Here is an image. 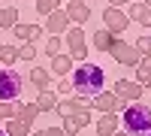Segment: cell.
<instances>
[{
    "instance_id": "1",
    "label": "cell",
    "mask_w": 151,
    "mask_h": 136,
    "mask_svg": "<svg viewBox=\"0 0 151 136\" xmlns=\"http://www.w3.org/2000/svg\"><path fill=\"white\" fill-rule=\"evenodd\" d=\"M70 82H73V94H79V97H97L100 91H103V85H106V73L100 70L97 64H79L73 70V76H70Z\"/></svg>"
},
{
    "instance_id": "2",
    "label": "cell",
    "mask_w": 151,
    "mask_h": 136,
    "mask_svg": "<svg viewBox=\"0 0 151 136\" xmlns=\"http://www.w3.org/2000/svg\"><path fill=\"white\" fill-rule=\"evenodd\" d=\"M121 124H124V130L133 133V136L148 133V130H151V106H145L142 100L124 106V118H121Z\"/></svg>"
},
{
    "instance_id": "3",
    "label": "cell",
    "mask_w": 151,
    "mask_h": 136,
    "mask_svg": "<svg viewBox=\"0 0 151 136\" xmlns=\"http://www.w3.org/2000/svg\"><path fill=\"white\" fill-rule=\"evenodd\" d=\"M24 88V76L15 67H0V103L18 100V94Z\"/></svg>"
},
{
    "instance_id": "4",
    "label": "cell",
    "mask_w": 151,
    "mask_h": 136,
    "mask_svg": "<svg viewBox=\"0 0 151 136\" xmlns=\"http://www.w3.org/2000/svg\"><path fill=\"white\" fill-rule=\"evenodd\" d=\"M109 55L115 58V64H124V67H139V60H142L139 48H136L133 42H124V40H115V42H112Z\"/></svg>"
},
{
    "instance_id": "5",
    "label": "cell",
    "mask_w": 151,
    "mask_h": 136,
    "mask_svg": "<svg viewBox=\"0 0 151 136\" xmlns=\"http://www.w3.org/2000/svg\"><path fill=\"white\" fill-rule=\"evenodd\" d=\"M88 36H85V30L82 27H67V55L73 58V60H85L88 58Z\"/></svg>"
},
{
    "instance_id": "6",
    "label": "cell",
    "mask_w": 151,
    "mask_h": 136,
    "mask_svg": "<svg viewBox=\"0 0 151 136\" xmlns=\"http://www.w3.org/2000/svg\"><path fill=\"white\" fill-rule=\"evenodd\" d=\"M142 91H145V88H142L139 82H133V79H118L112 94H115L118 100H124V103H139V100H142Z\"/></svg>"
},
{
    "instance_id": "7",
    "label": "cell",
    "mask_w": 151,
    "mask_h": 136,
    "mask_svg": "<svg viewBox=\"0 0 151 136\" xmlns=\"http://www.w3.org/2000/svg\"><path fill=\"white\" fill-rule=\"evenodd\" d=\"M91 106L97 109V112H103V115H106V112H124V106H127V103L118 100L112 91H100L97 97H91Z\"/></svg>"
},
{
    "instance_id": "8",
    "label": "cell",
    "mask_w": 151,
    "mask_h": 136,
    "mask_svg": "<svg viewBox=\"0 0 151 136\" xmlns=\"http://www.w3.org/2000/svg\"><path fill=\"white\" fill-rule=\"evenodd\" d=\"M103 21H106V30L109 33H124L127 24H130V18L124 15V9H115V6H106L103 9Z\"/></svg>"
},
{
    "instance_id": "9",
    "label": "cell",
    "mask_w": 151,
    "mask_h": 136,
    "mask_svg": "<svg viewBox=\"0 0 151 136\" xmlns=\"http://www.w3.org/2000/svg\"><path fill=\"white\" fill-rule=\"evenodd\" d=\"M88 109H91V100H88V97L73 94V97H64V100L58 103L55 112H58V115H73V112H88Z\"/></svg>"
},
{
    "instance_id": "10",
    "label": "cell",
    "mask_w": 151,
    "mask_h": 136,
    "mask_svg": "<svg viewBox=\"0 0 151 136\" xmlns=\"http://www.w3.org/2000/svg\"><path fill=\"white\" fill-rule=\"evenodd\" d=\"M88 124H91V112H73V115H64V127H60V130H64L67 136H76Z\"/></svg>"
},
{
    "instance_id": "11",
    "label": "cell",
    "mask_w": 151,
    "mask_h": 136,
    "mask_svg": "<svg viewBox=\"0 0 151 136\" xmlns=\"http://www.w3.org/2000/svg\"><path fill=\"white\" fill-rule=\"evenodd\" d=\"M67 18H70V24H76V27H79V24H85L88 18H91V6L88 3H82V0H73V3H67Z\"/></svg>"
},
{
    "instance_id": "12",
    "label": "cell",
    "mask_w": 151,
    "mask_h": 136,
    "mask_svg": "<svg viewBox=\"0 0 151 136\" xmlns=\"http://www.w3.org/2000/svg\"><path fill=\"white\" fill-rule=\"evenodd\" d=\"M67 27H70V18H67L64 9H58V12H52V15H45V30L52 33V36L67 33Z\"/></svg>"
},
{
    "instance_id": "13",
    "label": "cell",
    "mask_w": 151,
    "mask_h": 136,
    "mask_svg": "<svg viewBox=\"0 0 151 136\" xmlns=\"http://www.w3.org/2000/svg\"><path fill=\"white\" fill-rule=\"evenodd\" d=\"M12 33H15V40L33 42V45H36V40L42 36V27H40V24H24V21H18L15 27H12Z\"/></svg>"
},
{
    "instance_id": "14",
    "label": "cell",
    "mask_w": 151,
    "mask_h": 136,
    "mask_svg": "<svg viewBox=\"0 0 151 136\" xmlns=\"http://www.w3.org/2000/svg\"><path fill=\"white\" fill-rule=\"evenodd\" d=\"M94 130H97V136H115V133H118V118H115V112L100 115L97 124H94Z\"/></svg>"
},
{
    "instance_id": "15",
    "label": "cell",
    "mask_w": 151,
    "mask_h": 136,
    "mask_svg": "<svg viewBox=\"0 0 151 136\" xmlns=\"http://www.w3.org/2000/svg\"><path fill=\"white\" fill-rule=\"evenodd\" d=\"M36 109H40V112H55V109H58V103H60V97L52 91V88H45V91H40V94H36Z\"/></svg>"
},
{
    "instance_id": "16",
    "label": "cell",
    "mask_w": 151,
    "mask_h": 136,
    "mask_svg": "<svg viewBox=\"0 0 151 136\" xmlns=\"http://www.w3.org/2000/svg\"><path fill=\"white\" fill-rule=\"evenodd\" d=\"M73 64H76V60H73L70 55L60 52V55H55V58H52V70H48V73H55V76L64 79V76H70V73H73Z\"/></svg>"
},
{
    "instance_id": "17",
    "label": "cell",
    "mask_w": 151,
    "mask_h": 136,
    "mask_svg": "<svg viewBox=\"0 0 151 136\" xmlns=\"http://www.w3.org/2000/svg\"><path fill=\"white\" fill-rule=\"evenodd\" d=\"M3 130H6V136H30L33 124H27V121H21V118H9L3 124Z\"/></svg>"
},
{
    "instance_id": "18",
    "label": "cell",
    "mask_w": 151,
    "mask_h": 136,
    "mask_svg": "<svg viewBox=\"0 0 151 136\" xmlns=\"http://www.w3.org/2000/svg\"><path fill=\"white\" fill-rule=\"evenodd\" d=\"M27 79H30V85H33V88L45 91V88H48V82H52V73H48V70H42V67H33Z\"/></svg>"
},
{
    "instance_id": "19",
    "label": "cell",
    "mask_w": 151,
    "mask_h": 136,
    "mask_svg": "<svg viewBox=\"0 0 151 136\" xmlns=\"http://www.w3.org/2000/svg\"><path fill=\"white\" fill-rule=\"evenodd\" d=\"M91 40H94V48H97V52H109L112 42H115V33H109V30L103 27V30H97Z\"/></svg>"
},
{
    "instance_id": "20",
    "label": "cell",
    "mask_w": 151,
    "mask_h": 136,
    "mask_svg": "<svg viewBox=\"0 0 151 136\" xmlns=\"http://www.w3.org/2000/svg\"><path fill=\"white\" fill-rule=\"evenodd\" d=\"M15 24H18V9L15 6H0V27L12 30Z\"/></svg>"
},
{
    "instance_id": "21",
    "label": "cell",
    "mask_w": 151,
    "mask_h": 136,
    "mask_svg": "<svg viewBox=\"0 0 151 136\" xmlns=\"http://www.w3.org/2000/svg\"><path fill=\"white\" fill-rule=\"evenodd\" d=\"M0 64H6V67L18 64V45H12V42L0 45Z\"/></svg>"
},
{
    "instance_id": "22",
    "label": "cell",
    "mask_w": 151,
    "mask_h": 136,
    "mask_svg": "<svg viewBox=\"0 0 151 136\" xmlns=\"http://www.w3.org/2000/svg\"><path fill=\"white\" fill-rule=\"evenodd\" d=\"M18 109H21V103H18V100H12V103H0V121L18 118Z\"/></svg>"
},
{
    "instance_id": "23",
    "label": "cell",
    "mask_w": 151,
    "mask_h": 136,
    "mask_svg": "<svg viewBox=\"0 0 151 136\" xmlns=\"http://www.w3.org/2000/svg\"><path fill=\"white\" fill-rule=\"evenodd\" d=\"M36 115H40V109H36V103H21V109H18V118H21V121H27V124H33V121H36Z\"/></svg>"
},
{
    "instance_id": "24",
    "label": "cell",
    "mask_w": 151,
    "mask_h": 136,
    "mask_svg": "<svg viewBox=\"0 0 151 136\" xmlns=\"http://www.w3.org/2000/svg\"><path fill=\"white\" fill-rule=\"evenodd\" d=\"M60 9V0H36V12L40 15H52Z\"/></svg>"
},
{
    "instance_id": "25",
    "label": "cell",
    "mask_w": 151,
    "mask_h": 136,
    "mask_svg": "<svg viewBox=\"0 0 151 136\" xmlns=\"http://www.w3.org/2000/svg\"><path fill=\"white\" fill-rule=\"evenodd\" d=\"M36 58V45L33 42H21L18 45V60H33Z\"/></svg>"
},
{
    "instance_id": "26",
    "label": "cell",
    "mask_w": 151,
    "mask_h": 136,
    "mask_svg": "<svg viewBox=\"0 0 151 136\" xmlns=\"http://www.w3.org/2000/svg\"><path fill=\"white\" fill-rule=\"evenodd\" d=\"M58 97H73V82H70V76H64L58 82V91H55Z\"/></svg>"
},
{
    "instance_id": "27",
    "label": "cell",
    "mask_w": 151,
    "mask_h": 136,
    "mask_svg": "<svg viewBox=\"0 0 151 136\" xmlns=\"http://www.w3.org/2000/svg\"><path fill=\"white\" fill-rule=\"evenodd\" d=\"M45 55H48V58L60 55V36H52V40H45Z\"/></svg>"
},
{
    "instance_id": "28",
    "label": "cell",
    "mask_w": 151,
    "mask_h": 136,
    "mask_svg": "<svg viewBox=\"0 0 151 136\" xmlns=\"http://www.w3.org/2000/svg\"><path fill=\"white\" fill-rule=\"evenodd\" d=\"M136 48H139V55H151V36H139Z\"/></svg>"
},
{
    "instance_id": "29",
    "label": "cell",
    "mask_w": 151,
    "mask_h": 136,
    "mask_svg": "<svg viewBox=\"0 0 151 136\" xmlns=\"http://www.w3.org/2000/svg\"><path fill=\"white\" fill-rule=\"evenodd\" d=\"M33 136H67L60 127H45V130H40V133H33Z\"/></svg>"
},
{
    "instance_id": "30",
    "label": "cell",
    "mask_w": 151,
    "mask_h": 136,
    "mask_svg": "<svg viewBox=\"0 0 151 136\" xmlns=\"http://www.w3.org/2000/svg\"><path fill=\"white\" fill-rule=\"evenodd\" d=\"M127 3H133V0H109V6H115V9H121V6H127Z\"/></svg>"
},
{
    "instance_id": "31",
    "label": "cell",
    "mask_w": 151,
    "mask_h": 136,
    "mask_svg": "<svg viewBox=\"0 0 151 136\" xmlns=\"http://www.w3.org/2000/svg\"><path fill=\"white\" fill-rule=\"evenodd\" d=\"M145 91H151V79H148V82H145Z\"/></svg>"
},
{
    "instance_id": "32",
    "label": "cell",
    "mask_w": 151,
    "mask_h": 136,
    "mask_svg": "<svg viewBox=\"0 0 151 136\" xmlns=\"http://www.w3.org/2000/svg\"><path fill=\"white\" fill-rule=\"evenodd\" d=\"M142 6H151V0H142Z\"/></svg>"
},
{
    "instance_id": "33",
    "label": "cell",
    "mask_w": 151,
    "mask_h": 136,
    "mask_svg": "<svg viewBox=\"0 0 151 136\" xmlns=\"http://www.w3.org/2000/svg\"><path fill=\"white\" fill-rule=\"evenodd\" d=\"M115 136H133V133H115Z\"/></svg>"
},
{
    "instance_id": "34",
    "label": "cell",
    "mask_w": 151,
    "mask_h": 136,
    "mask_svg": "<svg viewBox=\"0 0 151 136\" xmlns=\"http://www.w3.org/2000/svg\"><path fill=\"white\" fill-rule=\"evenodd\" d=\"M0 136H6V130H3V127H0Z\"/></svg>"
},
{
    "instance_id": "35",
    "label": "cell",
    "mask_w": 151,
    "mask_h": 136,
    "mask_svg": "<svg viewBox=\"0 0 151 136\" xmlns=\"http://www.w3.org/2000/svg\"><path fill=\"white\" fill-rule=\"evenodd\" d=\"M67 3H73V0H67ZM82 3H88V0H82Z\"/></svg>"
},
{
    "instance_id": "36",
    "label": "cell",
    "mask_w": 151,
    "mask_h": 136,
    "mask_svg": "<svg viewBox=\"0 0 151 136\" xmlns=\"http://www.w3.org/2000/svg\"><path fill=\"white\" fill-rule=\"evenodd\" d=\"M148 136H151V130H148Z\"/></svg>"
},
{
    "instance_id": "37",
    "label": "cell",
    "mask_w": 151,
    "mask_h": 136,
    "mask_svg": "<svg viewBox=\"0 0 151 136\" xmlns=\"http://www.w3.org/2000/svg\"><path fill=\"white\" fill-rule=\"evenodd\" d=\"M33 3H36V0H33Z\"/></svg>"
}]
</instances>
